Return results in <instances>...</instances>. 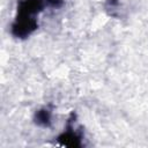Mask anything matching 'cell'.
<instances>
[{
    "label": "cell",
    "instance_id": "6da1fadb",
    "mask_svg": "<svg viewBox=\"0 0 148 148\" xmlns=\"http://www.w3.org/2000/svg\"><path fill=\"white\" fill-rule=\"evenodd\" d=\"M37 28V22L34 17L17 16L13 25V35L16 37H27Z\"/></svg>",
    "mask_w": 148,
    "mask_h": 148
},
{
    "label": "cell",
    "instance_id": "7a4b0ae2",
    "mask_svg": "<svg viewBox=\"0 0 148 148\" xmlns=\"http://www.w3.org/2000/svg\"><path fill=\"white\" fill-rule=\"evenodd\" d=\"M59 140L62 142V145L68 147H76L80 146V138L73 133V132H66L62 135L59 136Z\"/></svg>",
    "mask_w": 148,
    "mask_h": 148
},
{
    "label": "cell",
    "instance_id": "3957f363",
    "mask_svg": "<svg viewBox=\"0 0 148 148\" xmlns=\"http://www.w3.org/2000/svg\"><path fill=\"white\" fill-rule=\"evenodd\" d=\"M36 124L40 126H49L51 121V112L47 109H42L36 113Z\"/></svg>",
    "mask_w": 148,
    "mask_h": 148
},
{
    "label": "cell",
    "instance_id": "277c9868",
    "mask_svg": "<svg viewBox=\"0 0 148 148\" xmlns=\"http://www.w3.org/2000/svg\"><path fill=\"white\" fill-rule=\"evenodd\" d=\"M44 1H46L49 5H51L53 7H59L62 3V0H44Z\"/></svg>",
    "mask_w": 148,
    "mask_h": 148
}]
</instances>
